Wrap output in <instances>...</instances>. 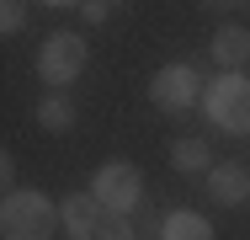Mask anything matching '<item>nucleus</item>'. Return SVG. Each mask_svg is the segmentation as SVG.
Returning <instances> with one entry per match:
<instances>
[{
    "instance_id": "nucleus-1",
    "label": "nucleus",
    "mask_w": 250,
    "mask_h": 240,
    "mask_svg": "<svg viewBox=\"0 0 250 240\" xmlns=\"http://www.w3.org/2000/svg\"><path fill=\"white\" fill-rule=\"evenodd\" d=\"M59 214L43 192L32 187H11L0 197V240H48Z\"/></svg>"
},
{
    "instance_id": "nucleus-2",
    "label": "nucleus",
    "mask_w": 250,
    "mask_h": 240,
    "mask_svg": "<svg viewBox=\"0 0 250 240\" xmlns=\"http://www.w3.org/2000/svg\"><path fill=\"white\" fill-rule=\"evenodd\" d=\"M208 118L224 128V134H250V80L224 70L213 86H208Z\"/></svg>"
},
{
    "instance_id": "nucleus-3",
    "label": "nucleus",
    "mask_w": 250,
    "mask_h": 240,
    "mask_svg": "<svg viewBox=\"0 0 250 240\" xmlns=\"http://www.w3.org/2000/svg\"><path fill=\"white\" fill-rule=\"evenodd\" d=\"M85 59H91V53H85V38H80V32H53L48 43L38 48V75L64 91L69 80H80Z\"/></svg>"
},
{
    "instance_id": "nucleus-4",
    "label": "nucleus",
    "mask_w": 250,
    "mask_h": 240,
    "mask_svg": "<svg viewBox=\"0 0 250 240\" xmlns=\"http://www.w3.org/2000/svg\"><path fill=\"white\" fill-rule=\"evenodd\" d=\"M91 192H96V203L106 208V214H128V208L144 197V176H139V166L112 160V166H101V171H96Z\"/></svg>"
},
{
    "instance_id": "nucleus-5",
    "label": "nucleus",
    "mask_w": 250,
    "mask_h": 240,
    "mask_svg": "<svg viewBox=\"0 0 250 240\" xmlns=\"http://www.w3.org/2000/svg\"><path fill=\"white\" fill-rule=\"evenodd\" d=\"M197 96H202V86H197V70L192 64H165L149 80V101L165 107V112H187Z\"/></svg>"
},
{
    "instance_id": "nucleus-6",
    "label": "nucleus",
    "mask_w": 250,
    "mask_h": 240,
    "mask_svg": "<svg viewBox=\"0 0 250 240\" xmlns=\"http://www.w3.org/2000/svg\"><path fill=\"white\" fill-rule=\"evenodd\" d=\"M101 219H106V208L96 203V192H69L59 208V224L69 230V240H96Z\"/></svg>"
},
{
    "instance_id": "nucleus-7",
    "label": "nucleus",
    "mask_w": 250,
    "mask_h": 240,
    "mask_svg": "<svg viewBox=\"0 0 250 240\" xmlns=\"http://www.w3.org/2000/svg\"><path fill=\"white\" fill-rule=\"evenodd\" d=\"M208 197L224 203V208L245 203V197H250V171L234 166V160H229V166H213V171H208Z\"/></svg>"
},
{
    "instance_id": "nucleus-8",
    "label": "nucleus",
    "mask_w": 250,
    "mask_h": 240,
    "mask_svg": "<svg viewBox=\"0 0 250 240\" xmlns=\"http://www.w3.org/2000/svg\"><path fill=\"white\" fill-rule=\"evenodd\" d=\"M213 64H218V70L250 64V27H218V32H213Z\"/></svg>"
},
{
    "instance_id": "nucleus-9",
    "label": "nucleus",
    "mask_w": 250,
    "mask_h": 240,
    "mask_svg": "<svg viewBox=\"0 0 250 240\" xmlns=\"http://www.w3.org/2000/svg\"><path fill=\"white\" fill-rule=\"evenodd\" d=\"M160 235L165 240H213V224L192 214V208H181V214H170V219H160Z\"/></svg>"
},
{
    "instance_id": "nucleus-10",
    "label": "nucleus",
    "mask_w": 250,
    "mask_h": 240,
    "mask_svg": "<svg viewBox=\"0 0 250 240\" xmlns=\"http://www.w3.org/2000/svg\"><path fill=\"white\" fill-rule=\"evenodd\" d=\"M75 123V107H69V96H59L53 91L48 101H38V128H48V134H64Z\"/></svg>"
},
{
    "instance_id": "nucleus-11",
    "label": "nucleus",
    "mask_w": 250,
    "mask_h": 240,
    "mask_svg": "<svg viewBox=\"0 0 250 240\" xmlns=\"http://www.w3.org/2000/svg\"><path fill=\"white\" fill-rule=\"evenodd\" d=\"M208 139H181L176 149H170V160H176V171H208Z\"/></svg>"
},
{
    "instance_id": "nucleus-12",
    "label": "nucleus",
    "mask_w": 250,
    "mask_h": 240,
    "mask_svg": "<svg viewBox=\"0 0 250 240\" xmlns=\"http://www.w3.org/2000/svg\"><path fill=\"white\" fill-rule=\"evenodd\" d=\"M21 22H27V0H0V38L21 32Z\"/></svg>"
},
{
    "instance_id": "nucleus-13",
    "label": "nucleus",
    "mask_w": 250,
    "mask_h": 240,
    "mask_svg": "<svg viewBox=\"0 0 250 240\" xmlns=\"http://www.w3.org/2000/svg\"><path fill=\"white\" fill-rule=\"evenodd\" d=\"M96 240H133V224H128L123 214H106L101 230H96Z\"/></svg>"
},
{
    "instance_id": "nucleus-14",
    "label": "nucleus",
    "mask_w": 250,
    "mask_h": 240,
    "mask_svg": "<svg viewBox=\"0 0 250 240\" xmlns=\"http://www.w3.org/2000/svg\"><path fill=\"white\" fill-rule=\"evenodd\" d=\"M11 182H16V166H11V155H5V149H0V197H5V192H11Z\"/></svg>"
},
{
    "instance_id": "nucleus-15",
    "label": "nucleus",
    "mask_w": 250,
    "mask_h": 240,
    "mask_svg": "<svg viewBox=\"0 0 250 240\" xmlns=\"http://www.w3.org/2000/svg\"><path fill=\"white\" fill-rule=\"evenodd\" d=\"M80 11H85V22H101V16H106V0H85Z\"/></svg>"
},
{
    "instance_id": "nucleus-16",
    "label": "nucleus",
    "mask_w": 250,
    "mask_h": 240,
    "mask_svg": "<svg viewBox=\"0 0 250 240\" xmlns=\"http://www.w3.org/2000/svg\"><path fill=\"white\" fill-rule=\"evenodd\" d=\"M43 5H80V0H43Z\"/></svg>"
},
{
    "instance_id": "nucleus-17",
    "label": "nucleus",
    "mask_w": 250,
    "mask_h": 240,
    "mask_svg": "<svg viewBox=\"0 0 250 240\" xmlns=\"http://www.w3.org/2000/svg\"><path fill=\"white\" fill-rule=\"evenodd\" d=\"M106 5H112V0H106Z\"/></svg>"
}]
</instances>
